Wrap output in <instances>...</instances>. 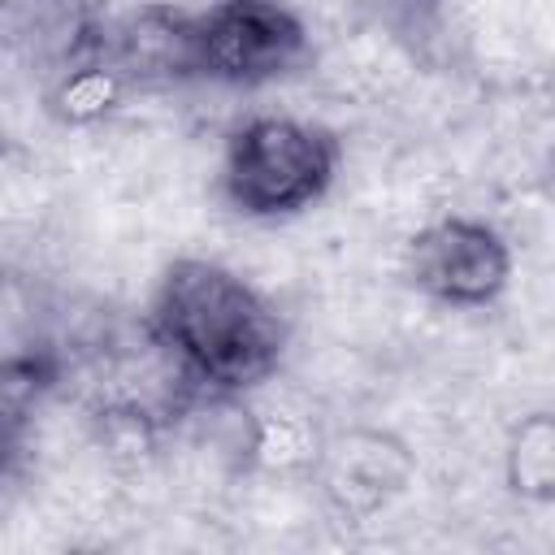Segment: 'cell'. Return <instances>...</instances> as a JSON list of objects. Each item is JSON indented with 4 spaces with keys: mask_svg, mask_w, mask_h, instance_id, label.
Returning a JSON list of instances; mask_svg holds the SVG:
<instances>
[{
    "mask_svg": "<svg viewBox=\"0 0 555 555\" xmlns=\"http://www.w3.org/2000/svg\"><path fill=\"white\" fill-rule=\"evenodd\" d=\"M152 338L178 364L182 382L208 395H243L282 364L286 321L225 264L182 256L156 286Z\"/></svg>",
    "mask_w": 555,
    "mask_h": 555,
    "instance_id": "cell-1",
    "label": "cell"
},
{
    "mask_svg": "<svg viewBox=\"0 0 555 555\" xmlns=\"http://www.w3.org/2000/svg\"><path fill=\"white\" fill-rule=\"evenodd\" d=\"M338 173V139L299 117H247L230 143L221 165V191L243 217H291L312 208Z\"/></svg>",
    "mask_w": 555,
    "mask_h": 555,
    "instance_id": "cell-2",
    "label": "cell"
},
{
    "mask_svg": "<svg viewBox=\"0 0 555 555\" xmlns=\"http://www.w3.org/2000/svg\"><path fill=\"white\" fill-rule=\"evenodd\" d=\"M304 22L278 0H212L186 13L191 78L225 87H260L295 74L308 61Z\"/></svg>",
    "mask_w": 555,
    "mask_h": 555,
    "instance_id": "cell-3",
    "label": "cell"
},
{
    "mask_svg": "<svg viewBox=\"0 0 555 555\" xmlns=\"http://www.w3.org/2000/svg\"><path fill=\"white\" fill-rule=\"evenodd\" d=\"M408 282L451 308H486L512 278L507 238L477 217H442L412 234L403 251Z\"/></svg>",
    "mask_w": 555,
    "mask_h": 555,
    "instance_id": "cell-4",
    "label": "cell"
},
{
    "mask_svg": "<svg viewBox=\"0 0 555 555\" xmlns=\"http://www.w3.org/2000/svg\"><path fill=\"white\" fill-rule=\"evenodd\" d=\"M104 30L95 0H9V43L39 74L43 95L100 61Z\"/></svg>",
    "mask_w": 555,
    "mask_h": 555,
    "instance_id": "cell-5",
    "label": "cell"
},
{
    "mask_svg": "<svg viewBox=\"0 0 555 555\" xmlns=\"http://www.w3.org/2000/svg\"><path fill=\"white\" fill-rule=\"evenodd\" d=\"M408 473H412L408 447L377 429H356L325 447V490L351 516L382 507L395 490H403Z\"/></svg>",
    "mask_w": 555,
    "mask_h": 555,
    "instance_id": "cell-6",
    "label": "cell"
},
{
    "mask_svg": "<svg viewBox=\"0 0 555 555\" xmlns=\"http://www.w3.org/2000/svg\"><path fill=\"white\" fill-rule=\"evenodd\" d=\"M507 490L529 503H555V412H529L503 447Z\"/></svg>",
    "mask_w": 555,
    "mask_h": 555,
    "instance_id": "cell-7",
    "label": "cell"
},
{
    "mask_svg": "<svg viewBox=\"0 0 555 555\" xmlns=\"http://www.w3.org/2000/svg\"><path fill=\"white\" fill-rule=\"evenodd\" d=\"M56 382V356L48 347L9 356L0 369V416H4V455L13 464L17 442H22V425L35 412V403L48 395V386Z\"/></svg>",
    "mask_w": 555,
    "mask_h": 555,
    "instance_id": "cell-8",
    "label": "cell"
}]
</instances>
